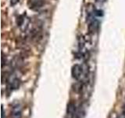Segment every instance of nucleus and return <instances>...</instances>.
Segmentation results:
<instances>
[{
  "label": "nucleus",
  "mask_w": 125,
  "mask_h": 118,
  "mask_svg": "<svg viewBox=\"0 0 125 118\" xmlns=\"http://www.w3.org/2000/svg\"><path fill=\"white\" fill-rule=\"evenodd\" d=\"M117 118H124V117H123V116H121V117H117Z\"/></svg>",
  "instance_id": "nucleus-10"
},
{
  "label": "nucleus",
  "mask_w": 125,
  "mask_h": 118,
  "mask_svg": "<svg viewBox=\"0 0 125 118\" xmlns=\"http://www.w3.org/2000/svg\"><path fill=\"white\" fill-rule=\"evenodd\" d=\"M8 82H9L8 83L9 88L11 90H17L20 88V86H21V80H20L19 78H17V77L10 78Z\"/></svg>",
  "instance_id": "nucleus-4"
},
{
  "label": "nucleus",
  "mask_w": 125,
  "mask_h": 118,
  "mask_svg": "<svg viewBox=\"0 0 125 118\" xmlns=\"http://www.w3.org/2000/svg\"><path fill=\"white\" fill-rule=\"evenodd\" d=\"M2 118H5V112H4L3 107H2Z\"/></svg>",
  "instance_id": "nucleus-8"
},
{
  "label": "nucleus",
  "mask_w": 125,
  "mask_h": 118,
  "mask_svg": "<svg viewBox=\"0 0 125 118\" xmlns=\"http://www.w3.org/2000/svg\"><path fill=\"white\" fill-rule=\"evenodd\" d=\"M96 1L98 2H99V3H103V2H105V0H96Z\"/></svg>",
  "instance_id": "nucleus-9"
},
{
  "label": "nucleus",
  "mask_w": 125,
  "mask_h": 118,
  "mask_svg": "<svg viewBox=\"0 0 125 118\" xmlns=\"http://www.w3.org/2000/svg\"><path fill=\"white\" fill-rule=\"evenodd\" d=\"M25 21H26V18L24 17V16H23V15L19 16V17H17V25L19 27H22L23 24H24Z\"/></svg>",
  "instance_id": "nucleus-5"
},
{
  "label": "nucleus",
  "mask_w": 125,
  "mask_h": 118,
  "mask_svg": "<svg viewBox=\"0 0 125 118\" xmlns=\"http://www.w3.org/2000/svg\"><path fill=\"white\" fill-rule=\"evenodd\" d=\"M82 74H83V68L79 64L73 65L71 69V75L73 79L77 80H79L81 78Z\"/></svg>",
  "instance_id": "nucleus-1"
},
{
  "label": "nucleus",
  "mask_w": 125,
  "mask_h": 118,
  "mask_svg": "<svg viewBox=\"0 0 125 118\" xmlns=\"http://www.w3.org/2000/svg\"><path fill=\"white\" fill-rule=\"evenodd\" d=\"M19 2V0H11V5H15Z\"/></svg>",
  "instance_id": "nucleus-6"
},
{
  "label": "nucleus",
  "mask_w": 125,
  "mask_h": 118,
  "mask_svg": "<svg viewBox=\"0 0 125 118\" xmlns=\"http://www.w3.org/2000/svg\"><path fill=\"white\" fill-rule=\"evenodd\" d=\"M27 5L31 10L38 11L45 5V0H28Z\"/></svg>",
  "instance_id": "nucleus-2"
},
{
  "label": "nucleus",
  "mask_w": 125,
  "mask_h": 118,
  "mask_svg": "<svg viewBox=\"0 0 125 118\" xmlns=\"http://www.w3.org/2000/svg\"><path fill=\"white\" fill-rule=\"evenodd\" d=\"M11 118H22V106L20 103H16L12 106Z\"/></svg>",
  "instance_id": "nucleus-3"
},
{
  "label": "nucleus",
  "mask_w": 125,
  "mask_h": 118,
  "mask_svg": "<svg viewBox=\"0 0 125 118\" xmlns=\"http://www.w3.org/2000/svg\"><path fill=\"white\" fill-rule=\"evenodd\" d=\"M122 116L124 118H125V105H124V107H123V111H122Z\"/></svg>",
  "instance_id": "nucleus-7"
}]
</instances>
